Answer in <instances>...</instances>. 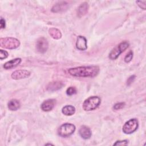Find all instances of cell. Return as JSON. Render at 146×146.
<instances>
[{
	"label": "cell",
	"mask_w": 146,
	"mask_h": 146,
	"mask_svg": "<svg viewBox=\"0 0 146 146\" xmlns=\"http://www.w3.org/2000/svg\"><path fill=\"white\" fill-rule=\"evenodd\" d=\"M68 72L73 76L93 78L98 74L99 68L96 66H80L71 68L68 70Z\"/></svg>",
	"instance_id": "cell-1"
},
{
	"label": "cell",
	"mask_w": 146,
	"mask_h": 146,
	"mask_svg": "<svg viewBox=\"0 0 146 146\" xmlns=\"http://www.w3.org/2000/svg\"><path fill=\"white\" fill-rule=\"evenodd\" d=\"M101 103L100 98L97 96L89 97L84 100L83 103V108L84 110L89 111L97 108Z\"/></svg>",
	"instance_id": "cell-2"
},
{
	"label": "cell",
	"mask_w": 146,
	"mask_h": 146,
	"mask_svg": "<svg viewBox=\"0 0 146 146\" xmlns=\"http://www.w3.org/2000/svg\"><path fill=\"white\" fill-rule=\"evenodd\" d=\"M20 45L18 39L12 37L2 38L0 39V46L2 47L7 49H15Z\"/></svg>",
	"instance_id": "cell-3"
},
{
	"label": "cell",
	"mask_w": 146,
	"mask_h": 146,
	"mask_svg": "<svg viewBox=\"0 0 146 146\" xmlns=\"http://www.w3.org/2000/svg\"><path fill=\"white\" fill-rule=\"evenodd\" d=\"M129 46V43L125 41L122 42L113 48L109 54V58L111 60H115L118 58L121 53L124 52Z\"/></svg>",
	"instance_id": "cell-4"
},
{
	"label": "cell",
	"mask_w": 146,
	"mask_h": 146,
	"mask_svg": "<svg viewBox=\"0 0 146 146\" xmlns=\"http://www.w3.org/2000/svg\"><path fill=\"white\" fill-rule=\"evenodd\" d=\"M75 131V126L70 123H64L58 129V135L62 137H68L71 135Z\"/></svg>",
	"instance_id": "cell-5"
},
{
	"label": "cell",
	"mask_w": 146,
	"mask_h": 146,
	"mask_svg": "<svg viewBox=\"0 0 146 146\" xmlns=\"http://www.w3.org/2000/svg\"><path fill=\"white\" fill-rule=\"evenodd\" d=\"M139 126L138 121L133 118L127 121L123 127V132L125 134H131L136 131Z\"/></svg>",
	"instance_id": "cell-6"
},
{
	"label": "cell",
	"mask_w": 146,
	"mask_h": 146,
	"mask_svg": "<svg viewBox=\"0 0 146 146\" xmlns=\"http://www.w3.org/2000/svg\"><path fill=\"white\" fill-rule=\"evenodd\" d=\"M36 50L40 53H44L48 49V43L46 38L44 37L39 38L36 42Z\"/></svg>",
	"instance_id": "cell-7"
},
{
	"label": "cell",
	"mask_w": 146,
	"mask_h": 146,
	"mask_svg": "<svg viewBox=\"0 0 146 146\" xmlns=\"http://www.w3.org/2000/svg\"><path fill=\"white\" fill-rule=\"evenodd\" d=\"M30 74H31L30 72L26 70H18L14 71L11 74V77L13 79L18 80V79L27 78L30 76Z\"/></svg>",
	"instance_id": "cell-8"
},
{
	"label": "cell",
	"mask_w": 146,
	"mask_h": 146,
	"mask_svg": "<svg viewBox=\"0 0 146 146\" xmlns=\"http://www.w3.org/2000/svg\"><path fill=\"white\" fill-rule=\"evenodd\" d=\"M68 7V3L66 1H60L57 2L53 6L51 9V11L53 13H60L63 12L67 10Z\"/></svg>",
	"instance_id": "cell-9"
},
{
	"label": "cell",
	"mask_w": 146,
	"mask_h": 146,
	"mask_svg": "<svg viewBox=\"0 0 146 146\" xmlns=\"http://www.w3.org/2000/svg\"><path fill=\"white\" fill-rule=\"evenodd\" d=\"M56 104V100L54 99H50L44 100L41 104V109L45 112L52 110Z\"/></svg>",
	"instance_id": "cell-10"
},
{
	"label": "cell",
	"mask_w": 146,
	"mask_h": 146,
	"mask_svg": "<svg viewBox=\"0 0 146 146\" xmlns=\"http://www.w3.org/2000/svg\"><path fill=\"white\" fill-rule=\"evenodd\" d=\"M76 47L78 50L82 51H84L87 49V39L84 36L79 35L77 37Z\"/></svg>",
	"instance_id": "cell-11"
},
{
	"label": "cell",
	"mask_w": 146,
	"mask_h": 146,
	"mask_svg": "<svg viewBox=\"0 0 146 146\" xmlns=\"http://www.w3.org/2000/svg\"><path fill=\"white\" fill-rule=\"evenodd\" d=\"M80 136L84 139H90L91 136V131L89 127L86 125H82L79 129Z\"/></svg>",
	"instance_id": "cell-12"
},
{
	"label": "cell",
	"mask_w": 146,
	"mask_h": 146,
	"mask_svg": "<svg viewBox=\"0 0 146 146\" xmlns=\"http://www.w3.org/2000/svg\"><path fill=\"white\" fill-rule=\"evenodd\" d=\"M22 61V59L19 58H15L14 59H12L11 60H9L7 62H6L3 64V68L5 69L8 70V69H11L13 68H14L18 66Z\"/></svg>",
	"instance_id": "cell-13"
},
{
	"label": "cell",
	"mask_w": 146,
	"mask_h": 146,
	"mask_svg": "<svg viewBox=\"0 0 146 146\" xmlns=\"http://www.w3.org/2000/svg\"><path fill=\"white\" fill-rule=\"evenodd\" d=\"M63 83L60 81L50 82L47 86V90L50 91H54L60 89L63 86Z\"/></svg>",
	"instance_id": "cell-14"
},
{
	"label": "cell",
	"mask_w": 146,
	"mask_h": 146,
	"mask_svg": "<svg viewBox=\"0 0 146 146\" xmlns=\"http://www.w3.org/2000/svg\"><path fill=\"white\" fill-rule=\"evenodd\" d=\"M88 10V5L87 2L82 3L78 9V15L79 17H82L86 15Z\"/></svg>",
	"instance_id": "cell-15"
},
{
	"label": "cell",
	"mask_w": 146,
	"mask_h": 146,
	"mask_svg": "<svg viewBox=\"0 0 146 146\" xmlns=\"http://www.w3.org/2000/svg\"><path fill=\"white\" fill-rule=\"evenodd\" d=\"M8 108L11 111H16L20 108V102L17 99L10 100L7 104Z\"/></svg>",
	"instance_id": "cell-16"
},
{
	"label": "cell",
	"mask_w": 146,
	"mask_h": 146,
	"mask_svg": "<svg viewBox=\"0 0 146 146\" xmlns=\"http://www.w3.org/2000/svg\"><path fill=\"white\" fill-rule=\"evenodd\" d=\"M62 112L66 116H71L75 113V108L71 105H67L63 107L62 110Z\"/></svg>",
	"instance_id": "cell-17"
},
{
	"label": "cell",
	"mask_w": 146,
	"mask_h": 146,
	"mask_svg": "<svg viewBox=\"0 0 146 146\" xmlns=\"http://www.w3.org/2000/svg\"><path fill=\"white\" fill-rule=\"evenodd\" d=\"M50 36L55 39H59L62 37V34L59 30L56 28H51L48 30Z\"/></svg>",
	"instance_id": "cell-18"
},
{
	"label": "cell",
	"mask_w": 146,
	"mask_h": 146,
	"mask_svg": "<svg viewBox=\"0 0 146 146\" xmlns=\"http://www.w3.org/2000/svg\"><path fill=\"white\" fill-rule=\"evenodd\" d=\"M76 93V89L74 87H70L66 91V94L68 96H71Z\"/></svg>",
	"instance_id": "cell-19"
},
{
	"label": "cell",
	"mask_w": 146,
	"mask_h": 146,
	"mask_svg": "<svg viewBox=\"0 0 146 146\" xmlns=\"http://www.w3.org/2000/svg\"><path fill=\"white\" fill-rule=\"evenodd\" d=\"M133 58V52L132 51H129V52L126 55L124 58V61L126 63H128L131 61Z\"/></svg>",
	"instance_id": "cell-20"
},
{
	"label": "cell",
	"mask_w": 146,
	"mask_h": 146,
	"mask_svg": "<svg viewBox=\"0 0 146 146\" xmlns=\"http://www.w3.org/2000/svg\"><path fill=\"white\" fill-rule=\"evenodd\" d=\"M124 106H125V103H124V102H120V103H116L113 106V108L115 110H119L122 109Z\"/></svg>",
	"instance_id": "cell-21"
},
{
	"label": "cell",
	"mask_w": 146,
	"mask_h": 146,
	"mask_svg": "<svg viewBox=\"0 0 146 146\" xmlns=\"http://www.w3.org/2000/svg\"><path fill=\"white\" fill-rule=\"evenodd\" d=\"M136 3L142 9L145 10L146 9V1H137Z\"/></svg>",
	"instance_id": "cell-22"
},
{
	"label": "cell",
	"mask_w": 146,
	"mask_h": 146,
	"mask_svg": "<svg viewBox=\"0 0 146 146\" xmlns=\"http://www.w3.org/2000/svg\"><path fill=\"white\" fill-rule=\"evenodd\" d=\"M8 55H9L8 52L6 51L0 50V59L1 60L6 58L8 56Z\"/></svg>",
	"instance_id": "cell-23"
},
{
	"label": "cell",
	"mask_w": 146,
	"mask_h": 146,
	"mask_svg": "<svg viewBox=\"0 0 146 146\" xmlns=\"http://www.w3.org/2000/svg\"><path fill=\"white\" fill-rule=\"evenodd\" d=\"M127 144H128V141L127 140H124L116 141L113 144V145H126Z\"/></svg>",
	"instance_id": "cell-24"
},
{
	"label": "cell",
	"mask_w": 146,
	"mask_h": 146,
	"mask_svg": "<svg viewBox=\"0 0 146 146\" xmlns=\"http://www.w3.org/2000/svg\"><path fill=\"white\" fill-rule=\"evenodd\" d=\"M135 78H136V76L135 75H131V76H129L128 79H127V84L128 86H129L131 85L134 81V80L135 79Z\"/></svg>",
	"instance_id": "cell-25"
},
{
	"label": "cell",
	"mask_w": 146,
	"mask_h": 146,
	"mask_svg": "<svg viewBox=\"0 0 146 146\" xmlns=\"http://www.w3.org/2000/svg\"><path fill=\"white\" fill-rule=\"evenodd\" d=\"M5 26H6L5 21L2 18H1V28L4 29L5 27Z\"/></svg>",
	"instance_id": "cell-26"
},
{
	"label": "cell",
	"mask_w": 146,
	"mask_h": 146,
	"mask_svg": "<svg viewBox=\"0 0 146 146\" xmlns=\"http://www.w3.org/2000/svg\"><path fill=\"white\" fill-rule=\"evenodd\" d=\"M45 145H52V144H50V143H49V144H46Z\"/></svg>",
	"instance_id": "cell-27"
}]
</instances>
